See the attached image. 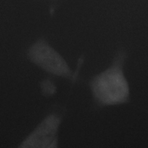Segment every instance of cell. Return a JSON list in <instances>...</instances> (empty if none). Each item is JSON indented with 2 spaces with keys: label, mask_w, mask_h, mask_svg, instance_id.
<instances>
[{
  "label": "cell",
  "mask_w": 148,
  "mask_h": 148,
  "mask_svg": "<svg viewBox=\"0 0 148 148\" xmlns=\"http://www.w3.org/2000/svg\"><path fill=\"white\" fill-rule=\"evenodd\" d=\"M40 88L42 94L46 97L53 96L57 91L56 84L49 78L45 79L41 81L40 83Z\"/></svg>",
  "instance_id": "277c9868"
},
{
  "label": "cell",
  "mask_w": 148,
  "mask_h": 148,
  "mask_svg": "<svg viewBox=\"0 0 148 148\" xmlns=\"http://www.w3.org/2000/svg\"><path fill=\"white\" fill-rule=\"evenodd\" d=\"M127 57L125 50L119 49L110 64L89 80L88 85L96 107L120 105L130 101V87L124 72Z\"/></svg>",
  "instance_id": "6da1fadb"
},
{
  "label": "cell",
  "mask_w": 148,
  "mask_h": 148,
  "mask_svg": "<svg viewBox=\"0 0 148 148\" xmlns=\"http://www.w3.org/2000/svg\"><path fill=\"white\" fill-rule=\"evenodd\" d=\"M62 116L56 113L46 115L21 141L20 148H56L58 147Z\"/></svg>",
  "instance_id": "3957f363"
},
{
  "label": "cell",
  "mask_w": 148,
  "mask_h": 148,
  "mask_svg": "<svg viewBox=\"0 0 148 148\" xmlns=\"http://www.w3.org/2000/svg\"><path fill=\"white\" fill-rule=\"evenodd\" d=\"M27 56L32 64L50 75L72 82L77 79V74L66 60L43 38L36 40L28 47Z\"/></svg>",
  "instance_id": "7a4b0ae2"
}]
</instances>
